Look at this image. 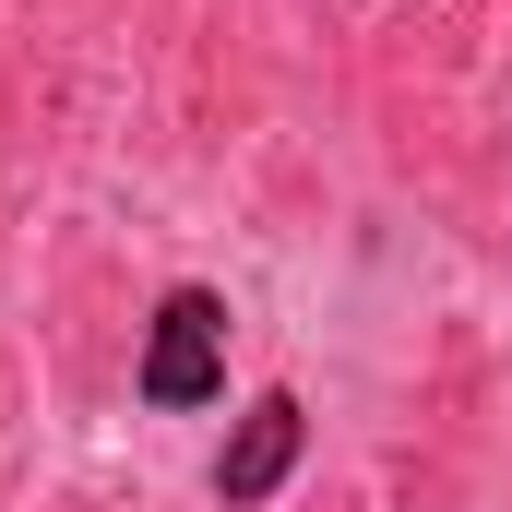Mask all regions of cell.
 I'll use <instances>...</instances> for the list:
<instances>
[{
  "mask_svg": "<svg viewBox=\"0 0 512 512\" xmlns=\"http://www.w3.org/2000/svg\"><path fill=\"white\" fill-rule=\"evenodd\" d=\"M131 405H155V417L227 405V298H215V286H167V298H155L143 358H131Z\"/></svg>",
  "mask_w": 512,
  "mask_h": 512,
  "instance_id": "obj_1",
  "label": "cell"
},
{
  "mask_svg": "<svg viewBox=\"0 0 512 512\" xmlns=\"http://www.w3.org/2000/svg\"><path fill=\"white\" fill-rule=\"evenodd\" d=\"M298 453H310V405H298L286 382H262L251 405L227 417V441H215V465H203V489H215L227 512H262L274 489H286V477H298Z\"/></svg>",
  "mask_w": 512,
  "mask_h": 512,
  "instance_id": "obj_2",
  "label": "cell"
}]
</instances>
